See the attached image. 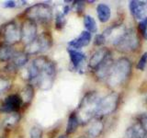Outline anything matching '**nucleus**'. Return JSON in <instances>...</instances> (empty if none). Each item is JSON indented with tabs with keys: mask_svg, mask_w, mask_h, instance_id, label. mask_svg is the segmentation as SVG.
Listing matches in <instances>:
<instances>
[{
	"mask_svg": "<svg viewBox=\"0 0 147 138\" xmlns=\"http://www.w3.org/2000/svg\"><path fill=\"white\" fill-rule=\"evenodd\" d=\"M38 71L36 78L37 86L41 90H49L53 87L56 76V67L53 61L45 56H39L32 61Z\"/></svg>",
	"mask_w": 147,
	"mask_h": 138,
	"instance_id": "f257e3e1",
	"label": "nucleus"
},
{
	"mask_svg": "<svg viewBox=\"0 0 147 138\" xmlns=\"http://www.w3.org/2000/svg\"><path fill=\"white\" fill-rule=\"evenodd\" d=\"M99 100L100 98L95 91L87 92L83 97L76 112L79 124H86L91 121V119L96 114Z\"/></svg>",
	"mask_w": 147,
	"mask_h": 138,
	"instance_id": "f03ea898",
	"label": "nucleus"
},
{
	"mask_svg": "<svg viewBox=\"0 0 147 138\" xmlns=\"http://www.w3.org/2000/svg\"><path fill=\"white\" fill-rule=\"evenodd\" d=\"M131 72V63L127 58H119L116 63L113 64L109 76L107 83L109 87H119L125 82L130 76Z\"/></svg>",
	"mask_w": 147,
	"mask_h": 138,
	"instance_id": "7ed1b4c3",
	"label": "nucleus"
},
{
	"mask_svg": "<svg viewBox=\"0 0 147 138\" xmlns=\"http://www.w3.org/2000/svg\"><path fill=\"white\" fill-rule=\"evenodd\" d=\"M25 15L27 18L35 23H48L53 18V8L49 4L37 3L27 8Z\"/></svg>",
	"mask_w": 147,
	"mask_h": 138,
	"instance_id": "20e7f679",
	"label": "nucleus"
},
{
	"mask_svg": "<svg viewBox=\"0 0 147 138\" xmlns=\"http://www.w3.org/2000/svg\"><path fill=\"white\" fill-rule=\"evenodd\" d=\"M113 45L123 53L134 52L139 47V38L134 30H126Z\"/></svg>",
	"mask_w": 147,
	"mask_h": 138,
	"instance_id": "39448f33",
	"label": "nucleus"
},
{
	"mask_svg": "<svg viewBox=\"0 0 147 138\" xmlns=\"http://www.w3.org/2000/svg\"><path fill=\"white\" fill-rule=\"evenodd\" d=\"M119 96L116 92H112L109 95H107L104 98L100 99L98 110H96V116H106L109 115L115 112L119 105Z\"/></svg>",
	"mask_w": 147,
	"mask_h": 138,
	"instance_id": "423d86ee",
	"label": "nucleus"
},
{
	"mask_svg": "<svg viewBox=\"0 0 147 138\" xmlns=\"http://www.w3.org/2000/svg\"><path fill=\"white\" fill-rule=\"evenodd\" d=\"M1 36L5 44L12 45L18 43L21 40L20 29L15 21L6 23L1 28Z\"/></svg>",
	"mask_w": 147,
	"mask_h": 138,
	"instance_id": "0eeeda50",
	"label": "nucleus"
},
{
	"mask_svg": "<svg viewBox=\"0 0 147 138\" xmlns=\"http://www.w3.org/2000/svg\"><path fill=\"white\" fill-rule=\"evenodd\" d=\"M21 33V41L25 45L30 44L37 38V25L34 21H32L29 18L22 23L20 28Z\"/></svg>",
	"mask_w": 147,
	"mask_h": 138,
	"instance_id": "6e6552de",
	"label": "nucleus"
},
{
	"mask_svg": "<svg viewBox=\"0 0 147 138\" xmlns=\"http://www.w3.org/2000/svg\"><path fill=\"white\" fill-rule=\"evenodd\" d=\"M22 100L20 95L11 94L5 99L4 102L0 106V112L4 113L18 112L22 105Z\"/></svg>",
	"mask_w": 147,
	"mask_h": 138,
	"instance_id": "1a4fd4ad",
	"label": "nucleus"
},
{
	"mask_svg": "<svg viewBox=\"0 0 147 138\" xmlns=\"http://www.w3.org/2000/svg\"><path fill=\"white\" fill-rule=\"evenodd\" d=\"M129 8L135 20L142 21L147 18V1L132 0L129 2Z\"/></svg>",
	"mask_w": 147,
	"mask_h": 138,
	"instance_id": "9d476101",
	"label": "nucleus"
},
{
	"mask_svg": "<svg viewBox=\"0 0 147 138\" xmlns=\"http://www.w3.org/2000/svg\"><path fill=\"white\" fill-rule=\"evenodd\" d=\"M109 52L108 49L106 48H100L98 51L92 54V56L89 60V67L92 69V70H96L101 64H102L106 58L108 56H109Z\"/></svg>",
	"mask_w": 147,
	"mask_h": 138,
	"instance_id": "9b49d317",
	"label": "nucleus"
},
{
	"mask_svg": "<svg viewBox=\"0 0 147 138\" xmlns=\"http://www.w3.org/2000/svg\"><path fill=\"white\" fill-rule=\"evenodd\" d=\"M90 41H91V33L87 30H84L81 32V34L78 36L77 38L69 41L68 45H69V47H70V49L78 50V49L85 47L86 45H88Z\"/></svg>",
	"mask_w": 147,
	"mask_h": 138,
	"instance_id": "f8f14e48",
	"label": "nucleus"
},
{
	"mask_svg": "<svg viewBox=\"0 0 147 138\" xmlns=\"http://www.w3.org/2000/svg\"><path fill=\"white\" fill-rule=\"evenodd\" d=\"M68 53L70 56V60L72 62V64L74 66L76 70H80L82 69L83 66L86 62V55L79 52L77 50H73V49H68Z\"/></svg>",
	"mask_w": 147,
	"mask_h": 138,
	"instance_id": "ddd939ff",
	"label": "nucleus"
},
{
	"mask_svg": "<svg viewBox=\"0 0 147 138\" xmlns=\"http://www.w3.org/2000/svg\"><path fill=\"white\" fill-rule=\"evenodd\" d=\"M113 64H114L113 60H112L111 56L109 55V56L106 58L105 61L95 70L96 76L98 78H100V79H105V78H107L110 70H111Z\"/></svg>",
	"mask_w": 147,
	"mask_h": 138,
	"instance_id": "4468645a",
	"label": "nucleus"
},
{
	"mask_svg": "<svg viewBox=\"0 0 147 138\" xmlns=\"http://www.w3.org/2000/svg\"><path fill=\"white\" fill-rule=\"evenodd\" d=\"M38 43L40 44L41 53L48 51L53 45V38L49 32H42L40 35L37 37Z\"/></svg>",
	"mask_w": 147,
	"mask_h": 138,
	"instance_id": "2eb2a0df",
	"label": "nucleus"
},
{
	"mask_svg": "<svg viewBox=\"0 0 147 138\" xmlns=\"http://www.w3.org/2000/svg\"><path fill=\"white\" fill-rule=\"evenodd\" d=\"M16 52L11 45L2 44L0 45V62L11 61V59L15 55Z\"/></svg>",
	"mask_w": 147,
	"mask_h": 138,
	"instance_id": "dca6fc26",
	"label": "nucleus"
},
{
	"mask_svg": "<svg viewBox=\"0 0 147 138\" xmlns=\"http://www.w3.org/2000/svg\"><path fill=\"white\" fill-rule=\"evenodd\" d=\"M96 13H98L99 21L102 23L109 21L110 17H111V10L106 4H99L96 7Z\"/></svg>",
	"mask_w": 147,
	"mask_h": 138,
	"instance_id": "f3484780",
	"label": "nucleus"
},
{
	"mask_svg": "<svg viewBox=\"0 0 147 138\" xmlns=\"http://www.w3.org/2000/svg\"><path fill=\"white\" fill-rule=\"evenodd\" d=\"M103 128H104V124L100 120L93 121L90 123V125L88 127V131H87L88 136L91 138H96L99 136V135L103 131Z\"/></svg>",
	"mask_w": 147,
	"mask_h": 138,
	"instance_id": "a211bd4d",
	"label": "nucleus"
},
{
	"mask_svg": "<svg viewBox=\"0 0 147 138\" xmlns=\"http://www.w3.org/2000/svg\"><path fill=\"white\" fill-rule=\"evenodd\" d=\"M28 60H29V57H28V54L26 53H22V52L16 53L13 58L11 59V66L14 68L22 67L27 64Z\"/></svg>",
	"mask_w": 147,
	"mask_h": 138,
	"instance_id": "6ab92c4d",
	"label": "nucleus"
},
{
	"mask_svg": "<svg viewBox=\"0 0 147 138\" xmlns=\"http://www.w3.org/2000/svg\"><path fill=\"white\" fill-rule=\"evenodd\" d=\"M34 97V89L33 86L30 84L26 85L21 90L20 98L22 100V103L24 104H30L31 102L32 99Z\"/></svg>",
	"mask_w": 147,
	"mask_h": 138,
	"instance_id": "aec40b11",
	"label": "nucleus"
},
{
	"mask_svg": "<svg viewBox=\"0 0 147 138\" xmlns=\"http://www.w3.org/2000/svg\"><path fill=\"white\" fill-rule=\"evenodd\" d=\"M20 120V115L18 112L9 113L6 117V119L4 120V127L6 129H8V130H11V129L17 126Z\"/></svg>",
	"mask_w": 147,
	"mask_h": 138,
	"instance_id": "412c9836",
	"label": "nucleus"
},
{
	"mask_svg": "<svg viewBox=\"0 0 147 138\" xmlns=\"http://www.w3.org/2000/svg\"><path fill=\"white\" fill-rule=\"evenodd\" d=\"M78 125H79V121H78L76 113V112H72L68 118L67 126H66V135H72V133H75L76 131Z\"/></svg>",
	"mask_w": 147,
	"mask_h": 138,
	"instance_id": "4be33fe9",
	"label": "nucleus"
},
{
	"mask_svg": "<svg viewBox=\"0 0 147 138\" xmlns=\"http://www.w3.org/2000/svg\"><path fill=\"white\" fill-rule=\"evenodd\" d=\"M84 24L86 29L87 30L88 32H96V30H98V27H96V20H94L93 18L89 15H86L84 18Z\"/></svg>",
	"mask_w": 147,
	"mask_h": 138,
	"instance_id": "5701e85b",
	"label": "nucleus"
},
{
	"mask_svg": "<svg viewBox=\"0 0 147 138\" xmlns=\"http://www.w3.org/2000/svg\"><path fill=\"white\" fill-rule=\"evenodd\" d=\"M26 4V1L18 0V1H14V0H8L2 3V7L5 8H13V7H18Z\"/></svg>",
	"mask_w": 147,
	"mask_h": 138,
	"instance_id": "b1692460",
	"label": "nucleus"
},
{
	"mask_svg": "<svg viewBox=\"0 0 147 138\" xmlns=\"http://www.w3.org/2000/svg\"><path fill=\"white\" fill-rule=\"evenodd\" d=\"M30 138H43V132L40 127L34 125L30 128Z\"/></svg>",
	"mask_w": 147,
	"mask_h": 138,
	"instance_id": "393cba45",
	"label": "nucleus"
},
{
	"mask_svg": "<svg viewBox=\"0 0 147 138\" xmlns=\"http://www.w3.org/2000/svg\"><path fill=\"white\" fill-rule=\"evenodd\" d=\"M65 25V18L63 13H57L55 18V27L57 30H62Z\"/></svg>",
	"mask_w": 147,
	"mask_h": 138,
	"instance_id": "a878e982",
	"label": "nucleus"
},
{
	"mask_svg": "<svg viewBox=\"0 0 147 138\" xmlns=\"http://www.w3.org/2000/svg\"><path fill=\"white\" fill-rule=\"evenodd\" d=\"M146 64H147V53H144L141 56L139 62L137 63L136 68L138 69V70H140V71H144L145 66H146Z\"/></svg>",
	"mask_w": 147,
	"mask_h": 138,
	"instance_id": "bb28decb",
	"label": "nucleus"
},
{
	"mask_svg": "<svg viewBox=\"0 0 147 138\" xmlns=\"http://www.w3.org/2000/svg\"><path fill=\"white\" fill-rule=\"evenodd\" d=\"M139 30L142 36L145 40H147V18H145L144 20H142L139 23Z\"/></svg>",
	"mask_w": 147,
	"mask_h": 138,
	"instance_id": "cd10ccee",
	"label": "nucleus"
},
{
	"mask_svg": "<svg viewBox=\"0 0 147 138\" xmlns=\"http://www.w3.org/2000/svg\"><path fill=\"white\" fill-rule=\"evenodd\" d=\"M10 87V82L5 77H0V95Z\"/></svg>",
	"mask_w": 147,
	"mask_h": 138,
	"instance_id": "c85d7f7f",
	"label": "nucleus"
},
{
	"mask_svg": "<svg viewBox=\"0 0 147 138\" xmlns=\"http://www.w3.org/2000/svg\"><path fill=\"white\" fill-rule=\"evenodd\" d=\"M141 125V127L142 128V130L145 132V133L147 135V114H144L140 117L139 122H138Z\"/></svg>",
	"mask_w": 147,
	"mask_h": 138,
	"instance_id": "c756f323",
	"label": "nucleus"
},
{
	"mask_svg": "<svg viewBox=\"0 0 147 138\" xmlns=\"http://www.w3.org/2000/svg\"><path fill=\"white\" fill-rule=\"evenodd\" d=\"M94 43L96 45H98V46H100V45H102L106 43V40H105V37L103 36V34H98V35H96L95 37V41H94Z\"/></svg>",
	"mask_w": 147,
	"mask_h": 138,
	"instance_id": "7c9ffc66",
	"label": "nucleus"
},
{
	"mask_svg": "<svg viewBox=\"0 0 147 138\" xmlns=\"http://www.w3.org/2000/svg\"><path fill=\"white\" fill-rule=\"evenodd\" d=\"M75 3V6H76V11L78 12H81L82 10H83V8H84V1H75L74 2Z\"/></svg>",
	"mask_w": 147,
	"mask_h": 138,
	"instance_id": "2f4dec72",
	"label": "nucleus"
},
{
	"mask_svg": "<svg viewBox=\"0 0 147 138\" xmlns=\"http://www.w3.org/2000/svg\"><path fill=\"white\" fill-rule=\"evenodd\" d=\"M79 138H88V137H85V136H82V137H79Z\"/></svg>",
	"mask_w": 147,
	"mask_h": 138,
	"instance_id": "473e14b6",
	"label": "nucleus"
},
{
	"mask_svg": "<svg viewBox=\"0 0 147 138\" xmlns=\"http://www.w3.org/2000/svg\"><path fill=\"white\" fill-rule=\"evenodd\" d=\"M0 138H2V137H0Z\"/></svg>",
	"mask_w": 147,
	"mask_h": 138,
	"instance_id": "72a5a7b5",
	"label": "nucleus"
}]
</instances>
